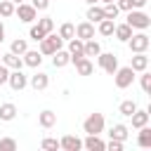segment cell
Instances as JSON below:
<instances>
[{"instance_id": "obj_1", "label": "cell", "mask_w": 151, "mask_h": 151, "mask_svg": "<svg viewBox=\"0 0 151 151\" xmlns=\"http://www.w3.org/2000/svg\"><path fill=\"white\" fill-rule=\"evenodd\" d=\"M130 28H139V31H146L149 26H151V19H149V14L146 12H142V9H130L127 12V21H125Z\"/></svg>"}, {"instance_id": "obj_2", "label": "cell", "mask_w": 151, "mask_h": 151, "mask_svg": "<svg viewBox=\"0 0 151 151\" xmlns=\"http://www.w3.org/2000/svg\"><path fill=\"white\" fill-rule=\"evenodd\" d=\"M64 40L59 38V33H47L42 40H40V54H54L57 50H61Z\"/></svg>"}, {"instance_id": "obj_3", "label": "cell", "mask_w": 151, "mask_h": 151, "mask_svg": "<svg viewBox=\"0 0 151 151\" xmlns=\"http://www.w3.org/2000/svg\"><path fill=\"white\" fill-rule=\"evenodd\" d=\"M83 130L87 134H101L104 132V116L101 113H90L83 123Z\"/></svg>"}, {"instance_id": "obj_4", "label": "cell", "mask_w": 151, "mask_h": 151, "mask_svg": "<svg viewBox=\"0 0 151 151\" xmlns=\"http://www.w3.org/2000/svg\"><path fill=\"white\" fill-rule=\"evenodd\" d=\"M113 76H116V87H118V90H127V87L132 85V80H134V71H132L130 66H123V68L118 66Z\"/></svg>"}, {"instance_id": "obj_5", "label": "cell", "mask_w": 151, "mask_h": 151, "mask_svg": "<svg viewBox=\"0 0 151 151\" xmlns=\"http://www.w3.org/2000/svg\"><path fill=\"white\" fill-rule=\"evenodd\" d=\"M14 14L19 17V21H24V24H33L35 17H38V9H35L33 5H24V2H19V5L14 7Z\"/></svg>"}, {"instance_id": "obj_6", "label": "cell", "mask_w": 151, "mask_h": 151, "mask_svg": "<svg viewBox=\"0 0 151 151\" xmlns=\"http://www.w3.org/2000/svg\"><path fill=\"white\" fill-rule=\"evenodd\" d=\"M97 61H99V66H101L109 76H113L116 68H118V57L111 54V52H99V54H97Z\"/></svg>"}, {"instance_id": "obj_7", "label": "cell", "mask_w": 151, "mask_h": 151, "mask_svg": "<svg viewBox=\"0 0 151 151\" xmlns=\"http://www.w3.org/2000/svg\"><path fill=\"white\" fill-rule=\"evenodd\" d=\"M127 45H130V50L132 52H146L149 50V45H151V40H149V35L146 33H132L130 35V40H127Z\"/></svg>"}, {"instance_id": "obj_8", "label": "cell", "mask_w": 151, "mask_h": 151, "mask_svg": "<svg viewBox=\"0 0 151 151\" xmlns=\"http://www.w3.org/2000/svg\"><path fill=\"white\" fill-rule=\"evenodd\" d=\"M7 83H9V87H12L14 92H21V90L28 85V78L21 73V68H14V71L9 73V78H7Z\"/></svg>"}, {"instance_id": "obj_9", "label": "cell", "mask_w": 151, "mask_h": 151, "mask_svg": "<svg viewBox=\"0 0 151 151\" xmlns=\"http://www.w3.org/2000/svg\"><path fill=\"white\" fill-rule=\"evenodd\" d=\"M68 54H71V61H78L80 57H85V42L73 35V38L68 40Z\"/></svg>"}, {"instance_id": "obj_10", "label": "cell", "mask_w": 151, "mask_h": 151, "mask_svg": "<svg viewBox=\"0 0 151 151\" xmlns=\"http://www.w3.org/2000/svg\"><path fill=\"white\" fill-rule=\"evenodd\" d=\"M59 149H64V151H80L83 149V139H78L76 134H66V137L59 139Z\"/></svg>"}, {"instance_id": "obj_11", "label": "cell", "mask_w": 151, "mask_h": 151, "mask_svg": "<svg viewBox=\"0 0 151 151\" xmlns=\"http://www.w3.org/2000/svg\"><path fill=\"white\" fill-rule=\"evenodd\" d=\"M76 38H80L83 42H85V40H92V38H94V24H92V21L78 24V26H76Z\"/></svg>"}, {"instance_id": "obj_12", "label": "cell", "mask_w": 151, "mask_h": 151, "mask_svg": "<svg viewBox=\"0 0 151 151\" xmlns=\"http://www.w3.org/2000/svg\"><path fill=\"white\" fill-rule=\"evenodd\" d=\"M21 57H24V64L31 66V68H38V66L42 64V54H40L38 50H26Z\"/></svg>"}, {"instance_id": "obj_13", "label": "cell", "mask_w": 151, "mask_h": 151, "mask_svg": "<svg viewBox=\"0 0 151 151\" xmlns=\"http://www.w3.org/2000/svg\"><path fill=\"white\" fill-rule=\"evenodd\" d=\"M130 68L137 73H142V71H146L149 68V57L144 54V52H134V57H132V64H130Z\"/></svg>"}, {"instance_id": "obj_14", "label": "cell", "mask_w": 151, "mask_h": 151, "mask_svg": "<svg viewBox=\"0 0 151 151\" xmlns=\"http://www.w3.org/2000/svg\"><path fill=\"white\" fill-rule=\"evenodd\" d=\"M76 64V71L80 73V76H92V71H94V64L90 61V57H80L78 61H73Z\"/></svg>"}, {"instance_id": "obj_15", "label": "cell", "mask_w": 151, "mask_h": 151, "mask_svg": "<svg viewBox=\"0 0 151 151\" xmlns=\"http://www.w3.org/2000/svg\"><path fill=\"white\" fill-rule=\"evenodd\" d=\"M47 85H50V76H47V73L38 71V73L31 76V87H33V90H45Z\"/></svg>"}, {"instance_id": "obj_16", "label": "cell", "mask_w": 151, "mask_h": 151, "mask_svg": "<svg viewBox=\"0 0 151 151\" xmlns=\"http://www.w3.org/2000/svg\"><path fill=\"white\" fill-rule=\"evenodd\" d=\"M130 118H132V127H137V130L144 127V125H149V111H144V109H137Z\"/></svg>"}, {"instance_id": "obj_17", "label": "cell", "mask_w": 151, "mask_h": 151, "mask_svg": "<svg viewBox=\"0 0 151 151\" xmlns=\"http://www.w3.org/2000/svg\"><path fill=\"white\" fill-rule=\"evenodd\" d=\"M104 144H106V142H101L99 134H87V139L83 142V146H85L87 151H104Z\"/></svg>"}, {"instance_id": "obj_18", "label": "cell", "mask_w": 151, "mask_h": 151, "mask_svg": "<svg viewBox=\"0 0 151 151\" xmlns=\"http://www.w3.org/2000/svg\"><path fill=\"white\" fill-rule=\"evenodd\" d=\"M68 61H71V54H68L66 50H57V52L52 54V64H54V68H64Z\"/></svg>"}, {"instance_id": "obj_19", "label": "cell", "mask_w": 151, "mask_h": 151, "mask_svg": "<svg viewBox=\"0 0 151 151\" xmlns=\"http://www.w3.org/2000/svg\"><path fill=\"white\" fill-rule=\"evenodd\" d=\"M0 61H2L7 68H21V66H24V59H21L19 54H14V52H7Z\"/></svg>"}, {"instance_id": "obj_20", "label": "cell", "mask_w": 151, "mask_h": 151, "mask_svg": "<svg viewBox=\"0 0 151 151\" xmlns=\"http://www.w3.org/2000/svg\"><path fill=\"white\" fill-rule=\"evenodd\" d=\"M113 35H116L120 42H127V40H130V35H132V28H130L127 24H118V26L113 28Z\"/></svg>"}, {"instance_id": "obj_21", "label": "cell", "mask_w": 151, "mask_h": 151, "mask_svg": "<svg viewBox=\"0 0 151 151\" xmlns=\"http://www.w3.org/2000/svg\"><path fill=\"white\" fill-rule=\"evenodd\" d=\"M38 120H40V125H42V127H52V125L57 123V113H54V111H50V109H45V111H40Z\"/></svg>"}, {"instance_id": "obj_22", "label": "cell", "mask_w": 151, "mask_h": 151, "mask_svg": "<svg viewBox=\"0 0 151 151\" xmlns=\"http://www.w3.org/2000/svg\"><path fill=\"white\" fill-rule=\"evenodd\" d=\"M137 144H139L142 149H149V146H151V127H149V125L139 127V137H137Z\"/></svg>"}, {"instance_id": "obj_23", "label": "cell", "mask_w": 151, "mask_h": 151, "mask_svg": "<svg viewBox=\"0 0 151 151\" xmlns=\"http://www.w3.org/2000/svg\"><path fill=\"white\" fill-rule=\"evenodd\" d=\"M127 132H130V130H127V125L118 123V125H113V127H111V132H109V134H111V139H120V142H125V139H127Z\"/></svg>"}, {"instance_id": "obj_24", "label": "cell", "mask_w": 151, "mask_h": 151, "mask_svg": "<svg viewBox=\"0 0 151 151\" xmlns=\"http://www.w3.org/2000/svg\"><path fill=\"white\" fill-rule=\"evenodd\" d=\"M17 118V106L14 104H0V120H14Z\"/></svg>"}, {"instance_id": "obj_25", "label": "cell", "mask_w": 151, "mask_h": 151, "mask_svg": "<svg viewBox=\"0 0 151 151\" xmlns=\"http://www.w3.org/2000/svg\"><path fill=\"white\" fill-rule=\"evenodd\" d=\"M101 19H104V7L90 5V9H87V21H92V24H99Z\"/></svg>"}, {"instance_id": "obj_26", "label": "cell", "mask_w": 151, "mask_h": 151, "mask_svg": "<svg viewBox=\"0 0 151 151\" xmlns=\"http://www.w3.org/2000/svg\"><path fill=\"white\" fill-rule=\"evenodd\" d=\"M113 28H116V24H113V19H101L99 21V26H97V31L101 33V35H113Z\"/></svg>"}, {"instance_id": "obj_27", "label": "cell", "mask_w": 151, "mask_h": 151, "mask_svg": "<svg viewBox=\"0 0 151 151\" xmlns=\"http://www.w3.org/2000/svg\"><path fill=\"white\" fill-rule=\"evenodd\" d=\"M101 52V45L92 38V40H85V57H97Z\"/></svg>"}, {"instance_id": "obj_28", "label": "cell", "mask_w": 151, "mask_h": 151, "mask_svg": "<svg viewBox=\"0 0 151 151\" xmlns=\"http://www.w3.org/2000/svg\"><path fill=\"white\" fill-rule=\"evenodd\" d=\"M73 35H76V26L68 24V21L61 24V28H59V38H61V40H71Z\"/></svg>"}, {"instance_id": "obj_29", "label": "cell", "mask_w": 151, "mask_h": 151, "mask_svg": "<svg viewBox=\"0 0 151 151\" xmlns=\"http://www.w3.org/2000/svg\"><path fill=\"white\" fill-rule=\"evenodd\" d=\"M26 50H28V42H26L24 38H17V40L9 45V52H14V54H19V57H21Z\"/></svg>"}, {"instance_id": "obj_30", "label": "cell", "mask_w": 151, "mask_h": 151, "mask_svg": "<svg viewBox=\"0 0 151 151\" xmlns=\"http://www.w3.org/2000/svg\"><path fill=\"white\" fill-rule=\"evenodd\" d=\"M118 111H120V116H127V118H130V116L137 111V104H134L132 99H125V101H120V109H118Z\"/></svg>"}, {"instance_id": "obj_31", "label": "cell", "mask_w": 151, "mask_h": 151, "mask_svg": "<svg viewBox=\"0 0 151 151\" xmlns=\"http://www.w3.org/2000/svg\"><path fill=\"white\" fill-rule=\"evenodd\" d=\"M118 12H120V9H118L116 2H106V5H104V19H116Z\"/></svg>"}, {"instance_id": "obj_32", "label": "cell", "mask_w": 151, "mask_h": 151, "mask_svg": "<svg viewBox=\"0 0 151 151\" xmlns=\"http://www.w3.org/2000/svg\"><path fill=\"white\" fill-rule=\"evenodd\" d=\"M38 26L42 28V33H52V31H54V21H52V17H42V19H38Z\"/></svg>"}, {"instance_id": "obj_33", "label": "cell", "mask_w": 151, "mask_h": 151, "mask_svg": "<svg viewBox=\"0 0 151 151\" xmlns=\"http://www.w3.org/2000/svg\"><path fill=\"white\" fill-rule=\"evenodd\" d=\"M14 14V2L12 0H2L0 2V17H12Z\"/></svg>"}, {"instance_id": "obj_34", "label": "cell", "mask_w": 151, "mask_h": 151, "mask_svg": "<svg viewBox=\"0 0 151 151\" xmlns=\"http://www.w3.org/2000/svg\"><path fill=\"white\" fill-rule=\"evenodd\" d=\"M139 85H142V90L149 94L151 92V73H146V71H142V78H139Z\"/></svg>"}, {"instance_id": "obj_35", "label": "cell", "mask_w": 151, "mask_h": 151, "mask_svg": "<svg viewBox=\"0 0 151 151\" xmlns=\"http://www.w3.org/2000/svg\"><path fill=\"white\" fill-rule=\"evenodd\" d=\"M0 151H17V142H14L12 137L0 139Z\"/></svg>"}, {"instance_id": "obj_36", "label": "cell", "mask_w": 151, "mask_h": 151, "mask_svg": "<svg viewBox=\"0 0 151 151\" xmlns=\"http://www.w3.org/2000/svg\"><path fill=\"white\" fill-rule=\"evenodd\" d=\"M28 35H31V40H35V42H40L47 33H42V28L40 26H31V31H28Z\"/></svg>"}, {"instance_id": "obj_37", "label": "cell", "mask_w": 151, "mask_h": 151, "mask_svg": "<svg viewBox=\"0 0 151 151\" xmlns=\"http://www.w3.org/2000/svg\"><path fill=\"white\" fill-rule=\"evenodd\" d=\"M40 146H42V149H47V151H54V149H59V139H52V137H45Z\"/></svg>"}, {"instance_id": "obj_38", "label": "cell", "mask_w": 151, "mask_h": 151, "mask_svg": "<svg viewBox=\"0 0 151 151\" xmlns=\"http://www.w3.org/2000/svg\"><path fill=\"white\" fill-rule=\"evenodd\" d=\"M123 144L125 142H120V139H111L109 144H104V149H109V151H123Z\"/></svg>"}, {"instance_id": "obj_39", "label": "cell", "mask_w": 151, "mask_h": 151, "mask_svg": "<svg viewBox=\"0 0 151 151\" xmlns=\"http://www.w3.org/2000/svg\"><path fill=\"white\" fill-rule=\"evenodd\" d=\"M7 78H9V71H7V66L0 61V85H5V83H7Z\"/></svg>"}, {"instance_id": "obj_40", "label": "cell", "mask_w": 151, "mask_h": 151, "mask_svg": "<svg viewBox=\"0 0 151 151\" xmlns=\"http://www.w3.org/2000/svg\"><path fill=\"white\" fill-rule=\"evenodd\" d=\"M116 5H118V9H123V12H130V9H132V0H118Z\"/></svg>"}, {"instance_id": "obj_41", "label": "cell", "mask_w": 151, "mask_h": 151, "mask_svg": "<svg viewBox=\"0 0 151 151\" xmlns=\"http://www.w3.org/2000/svg\"><path fill=\"white\" fill-rule=\"evenodd\" d=\"M31 5H33L35 9H47V7H50V0H33Z\"/></svg>"}, {"instance_id": "obj_42", "label": "cell", "mask_w": 151, "mask_h": 151, "mask_svg": "<svg viewBox=\"0 0 151 151\" xmlns=\"http://www.w3.org/2000/svg\"><path fill=\"white\" fill-rule=\"evenodd\" d=\"M146 2H149V0H132V9H142Z\"/></svg>"}, {"instance_id": "obj_43", "label": "cell", "mask_w": 151, "mask_h": 151, "mask_svg": "<svg viewBox=\"0 0 151 151\" xmlns=\"http://www.w3.org/2000/svg\"><path fill=\"white\" fill-rule=\"evenodd\" d=\"M85 2H87V5H97L99 0H85Z\"/></svg>"}, {"instance_id": "obj_44", "label": "cell", "mask_w": 151, "mask_h": 151, "mask_svg": "<svg viewBox=\"0 0 151 151\" xmlns=\"http://www.w3.org/2000/svg\"><path fill=\"white\" fill-rule=\"evenodd\" d=\"M2 40H5V31H0V42H2Z\"/></svg>"}, {"instance_id": "obj_45", "label": "cell", "mask_w": 151, "mask_h": 151, "mask_svg": "<svg viewBox=\"0 0 151 151\" xmlns=\"http://www.w3.org/2000/svg\"><path fill=\"white\" fill-rule=\"evenodd\" d=\"M99 2H104V5H106V2H116V0H99Z\"/></svg>"}, {"instance_id": "obj_46", "label": "cell", "mask_w": 151, "mask_h": 151, "mask_svg": "<svg viewBox=\"0 0 151 151\" xmlns=\"http://www.w3.org/2000/svg\"><path fill=\"white\" fill-rule=\"evenodd\" d=\"M12 2H17V5H19V2H24V0H12Z\"/></svg>"}]
</instances>
